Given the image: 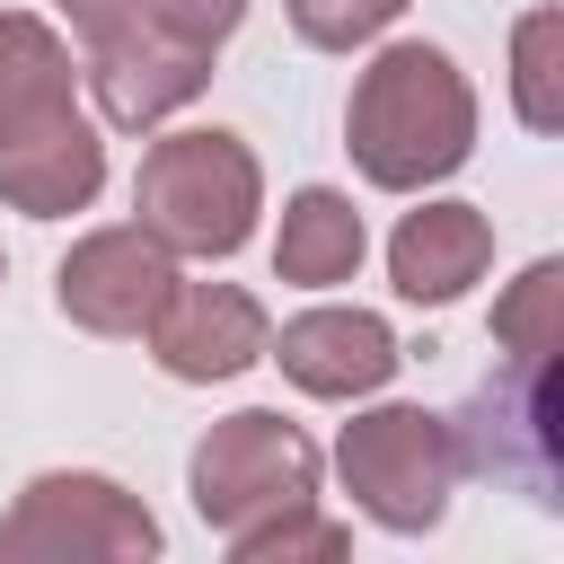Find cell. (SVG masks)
<instances>
[{
  "mask_svg": "<svg viewBox=\"0 0 564 564\" xmlns=\"http://www.w3.org/2000/svg\"><path fill=\"white\" fill-rule=\"evenodd\" d=\"M344 150H352V167L379 194H423V185L458 176L467 150H476V88H467V70L441 44H423V35L379 44L370 70L352 79Z\"/></svg>",
  "mask_w": 564,
  "mask_h": 564,
  "instance_id": "obj_1",
  "label": "cell"
},
{
  "mask_svg": "<svg viewBox=\"0 0 564 564\" xmlns=\"http://www.w3.org/2000/svg\"><path fill=\"white\" fill-rule=\"evenodd\" d=\"M264 212V167L238 132L220 123H185V132H159L141 150V176H132V220L167 247V256H238L247 229Z\"/></svg>",
  "mask_w": 564,
  "mask_h": 564,
  "instance_id": "obj_2",
  "label": "cell"
},
{
  "mask_svg": "<svg viewBox=\"0 0 564 564\" xmlns=\"http://www.w3.org/2000/svg\"><path fill=\"white\" fill-rule=\"evenodd\" d=\"M335 476H344L352 511L379 520L388 538L441 529L449 485H458L449 414H432V405H361V414L335 432Z\"/></svg>",
  "mask_w": 564,
  "mask_h": 564,
  "instance_id": "obj_3",
  "label": "cell"
},
{
  "mask_svg": "<svg viewBox=\"0 0 564 564\" xmlns=\"http://www.w3.org/2000/svg\"><path fill=\"white\" fill-rule=\"evenodd\" d=\"M185 494H194L203 529H220V538L282 520V511H308L317 502V441L300 423H282L273 405H238L194 441Z\"/></svg>",
  "mask_w": 564,
  "mask_h": 564,
  "instance_id": "obj_4",
  "label": "cell"
},
{
  "mask_svg": "<svg viewBox=\"0 0 564 564\" xmlns=\"http://www.w3.org/2000/svg\"><path fill=\"white\" fill-rule=\"evenodd\" d=\"M159 520L97 467H44L0 520V564H150Z\"/></svg>",
  "mask_w": 564,
  "mask_h": 564,
  "instance_id": "obj_5",
  "label": "cell"
},
{
  "mask_svg": "<svg viewBox=\"0 0 564 564\" xmlns=\"http://www.w3.org/2000/svg\"><path fill=\"white\" fill-rule=\"evenodd\" d=\"M449 449L458 476H494L502 494L529 502H564V397H555V361H511L502 379H485L458 414H449Z\"/></svg>",
  "mask_w": 564,
  "mask_h": 564,
  "instance_id": "obj_6",
  "label": "cell"
},
{
  "mask_svg": "<svg viewBox=\"0 0 564 564\" xmlns=\"http://www.w3.org/2000/svg\"><path fill=\"white\" fill-rule=\"evenodd\" d=\"M264 335H273V317H264L256 291H238V282H185V273L167 282V300L141 326L150 361L167 379H185V388H212V379L256 370L264 361Z\"/></svg>",
  "mask_w": 564,
  "mask_h": 564,
  "instance_id": "obj_7",
  "label": "cell"
},
{
  "mask_svg": "<svg viewBox=\"0 0 564 564\" xmlns=\"http://www.w3.org/2000/svg\"><path fill=\"white\" fill-rule=\"evenodd\" d=\"M88 88L115 132H159L176 106H194L212 88V44H185L159 18H132L106 44H88Z\"/></svg>",
  "mask_w": 564,
  "mask_h": 564,
  "instance_id": "obj_8",
  "label": "cell"
},
{
  "mask_svg": "<svg viewBox=\"0 0 564 564\" xmlns=\"http://www.w3.org/2000/svg\"><path fill=\"white\" fill-rule=\"evenodd\" d=\"M167 282H176V256H167L141 220H115V229H88V238L62 256L53 300H62V317L88 326V335H141L150 308L167 300Z\"/></svg>",
  "mask_w": 564,
  "mask_h": 564,
  "instance_id": "obj_9",
  "label": "cell"
},
{
  "mask_svg": "<svg viewBox=\"0 0 564 564\" xmlns=\"http://www.w3.org/2000/svg\"><path fill=\"white\" fill-rule=\"evenodd\" d=\"M264 361H282V379L300 397H326V405H361L397 379V335L379 308H300L282 335H264Z\"/></svg>",
  "mask_w": 564,
  "mask_h": 564,
  "instance_id": "obj_10",
  "label": "cell"
},
{
  "mask_svg": "<svg viewBox=\"0 0 564 564\" xmlns=\"http://www.w3.org/2000/svg\"><path fill=\"white\" fill-rule=\"evenodd\" d=\"M97 185H106V132L79 106H62L35 132L0 141V203L26 212V220H70V212L97 203Z\"/></svg>",
  "mask_w": 564,
  "mask_h": 564,
  "instance_id": "obj_11",
  "label": "cell"
},
{
  "mask_svg": "<svg viewBox=\"0 0 564 564\" xmlns=\"http://www.w3.org/2000/svg\"><path fill=\"white\" fill-rule=\"evenodd\" d=\"M494 264V220L476 203H414L397 229H388V282L397 300L414 308H449L485 282Z\"/></svg>",
  "mask_w": 564,
  "mask_h": 564,
  "instance_id": "obj_12",
  "label": "cell"
},
{
  "mask_svg": "<svg viewBox=\"0 0 564 564\" xmlns=\"http://www.w3.org/2000/svg\"><path fill=\"white\" fill-rule=\"evenodd\" d=\"M361 256H370V229H361L352 194H335V185H300V194L282 203V229H273V273H282V282H300V291H335V282L361 273Z\"/></svg>",
  "mask_w": 564,
  "mask_h": 564,
  "instance_id": "obj_13",
  "label": "cell"
},
{
  "mask_svg": "<svg viewBox=\"0 0 564 564\" xmlns=\"http://www.w3.org/2000/svg\"><path fill=\"white\" fill-rule=\"evenodd\" d=\"M79 106V62L35 9H0V141L35 132L44 115Z\"/></svg>",
  "mask_w": 564,
  "mask_h": 564,
  "instance_id": "obj_14",
  "label": "cell"
},
{
  "mask_svg": "<svg viewBox=\"0 0 564 564\" xmlns=\"http://www.w3.org/2000/svg\"><path fill=\"white\" fill-rule=\"evenodd\" d=\"M511 115L529 132H564V9H529L511 26Z\"/></svg>",
  "mask_w": 564,
  "mask_h": 564,
  "instance_id": "obj_15",
  "label": "cell"
},
{
  "mask_svg": "<svg viewBox=\"0 0 564 564\" xmlns=\"http://www.w3.org/2000/svg\"><path fill=\"white\" fill-rule=\"evenodd\" d=\"M494 344H502L511 361H555V352H564V264H555V256H538V264H520V282H502V300H494Z\"/></svg>",
  "mask_w": 564,
  "mask_h": 564,
  "instance_id": "obj_16",
  "label": "cell"
},
{
  "mask_svg": "<svg viewBox=\"0 0 564 564\" xmlns=\"http://www.w3.org/2000/svg\"><path fill=\"white\" fill-rule=\"evenodd\" d=\"M238 564H291V555H317V564H335L344 546H352V529L344 520H317V502L308 511H282V520H256V529H238V538H220Z\"/></svg>",
  "mask_w": 564,
  "mask_h": 564,
  "instance_id": "obj_17",
  "label": "cell"
},
{
  "mask_svg": "<svg viewBox=\"0 0 564 564\" xmlns=\"http://www.w3.org/2000/svg\"><path fill=\"white\" fill-rule=\"evenodd\" d=\"M282 9H291V35H300V44H317V53L379 44V35L405 18V0H282Z\"/></svg>",
  "mask_w": 564,
  "mask_h": 564,
  "instance_id": "obj_18",
  "label": "cell"
},
{
  "mask_svg": "<svg viewBox=\"0 0 564 564\" xmlns=\"http://www.w3.org/2000/svg\"><path fill=\"white\" fill-rule=\"evenodd\" d=\"M141 18H159L167 35H185V44H229V26L247 18V0H141Z\"/></svg>",
  "mask_w": 564,
  "mask_h": 564,
  "instance_id": "obj_19",
  "label": "cell"
},
{
  "mask_svg": "<svg viewBox=\"0 0 564 564\" xmlns=\"http://www.w3.org/2000/svg\"><path fill=\"white\" fill-rule=\"evenodd\" d=\"M53 9L70 18V35H79V44H106L115 26H132V18H141V0H53Z\"/></svg>",
  "mask_w": 564,
  "mask_h": 564,
  "instance_id": "obj_20",
  "label": "cell"
},
{
  "mask_svg": "<svg viewBox=\"0 0 564 564\" xmlns=\"http://www.w3.org/2000/svg\"><path fill=\"white\" fill-rule=\"evenodd\" d=\"M0 273H9V256H0Z\"/></svg>",
  "mask_w": 564,
  "mask_h": 564,
  "instance_id": "obj_21",
  "label": "cell"
}]
</instances>
